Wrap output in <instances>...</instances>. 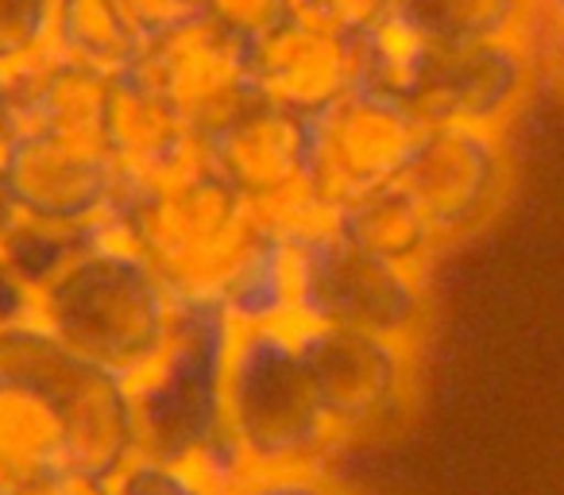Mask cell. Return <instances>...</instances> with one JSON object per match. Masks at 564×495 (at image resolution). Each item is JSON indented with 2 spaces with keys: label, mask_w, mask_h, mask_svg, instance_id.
<instances>
[{
  "label": "cell",
  "mask_w": 564,
  "mask_h": 495,
  "mask_svg": "<svg viewBox=\"0 0 564 495\" xmlns=\"http://www.w3.org/2000/svg\"><path fill=\"white\" fill-rule=\"evenodd\" d=\"M232 337L236 325L217 299L182 294L163 353L128 384L135 453L194 464L220 495L248 476L225 433V372Z\"/></svg>",
  "instance_id": "1"
},
{
  "label": "cell",
  "mask_w": 564,
  "mask_h": 495,
  "mask_svg": "<svg viewBox=\"0 0 564 495\" xmlns=\"http://www.w3.org/2000/svg\"><path fill=\"white\" fill-rule=\"evenodd\" d=\"M178 294L120 236L101 233L47 287L35 291V325L70 356L140 379L171 337Z\"/></svg>",
  "instance_id": "2"
},
{
  "label": "cell",
  "mask_w": 564,
  "mask_h": 495,
  "mask_svg": "<svg viewBox=\"0 0 564 495\" xmlns=\"http://www.w3.org/2000/svg\"><path fill=\"white\" fill-rule=\"evenodd\" d=\"M259 228L263 217L240 202L209 171V163L159 182L124 179L105 217V233L132 244L178 299H213L220 279L248 252Z\"/></svg>",
  "instance_id": "3"
},
{
  "label": "cell",
  "mask_w": 564,
  "mask_h": 495,
  "mask_svg": "<svg viewBox=\"0 0 564 495\" xmlns=\"http://www.w3.org/2000/svg\"><path fill=\"white\" fill-rule=\"evenodd\" d=\"M225 433L248 472L325 469L340 449L306 376L294 322L236 325L225 372Z\"/></svg>",
  "instance_id": "4"
},
{
  "label": "cell",
  "mask_w": 564,
  "mask_h": 495,
  "mask_svg": "<svg viewBox=\"0 0 564 495\" xmlns=\"http://www.w3.org/2000/svg\"><path fill=\"white\" fill-rule=\"evenodd\" d=\"M291 233L294 322L348 325L414 345L430 318L425 276L402 271L356 248L329 217Z\"/></svg>",
  "instance_id": "5"
},
{
  "label": "cell",
  "mask_w": 564,
  "mask_h": 495,
  "mask_svg": "<svg viewBox=\"0 0 564 495\" xmlns=\"http://www.w3.org/2000/svg\"><path fill=\"white\" fill-rule=\"evenodd\" d=\"M294 341L340 449L376 438L406 415L414 391V345L317 322H294Z\"/></svg>",
  "instance_id": "6"
},
{
  "label": "cell",
  "mask_w": 564,
  "mask_h": 495,
  "mask_svg": "<svg viewBox=\"0 0 564 495\" xmlns=\"http://www.w3.org/2000/svg\"><path fill=\"white\" fill-rule=\"evenodd\" d=\"M306 128L310 202L333 217L340 205L399 182L422 120L410 105L356 86L329 109L314 112Z\"/></svg>",
  "instance_id": "7"
},
{
  "label": "cell",
  "mask_w": 564,
  "mask_h": 495,
  "mask_svg": "<svg viewBox=\"0 0 564 495\" xmlns=\"http://www.w3.org/2000/svg\"><path fill=\"white\" fill-rule=\"evenodd\" d=\"M205 163L271 225L302 228L325 217L310 202V128L299 112L256 97L205 136Z\"/></svg>",
  "instance_id": "8"
},
{
  "label": "cell",
  "mask_w": 564,
  "mask_h": 495,
  "mask_svg": "<svg viewBox=\"0 0 564 495\" xmlns=\"http://www.w3.org/2000/svg\"><path fill=\"white\" fill-rule=\"evenodd\" d=\"M510 179L502 132L453 120H425L399 186L430 217L441 240H460L491 220Z\"/></svg>",
  "instance_id": "9"
},
{
  "label": "cell",
  "mask_w": 564,
  "mask_h": 495,
  "mask_svg": "<svg viewBox=\"0 0 564 495\" xmlns=\"http://www.w3.org/2000/svg\"><path fill=\"white\" fill-rule=\"evenodd\" d=\"M132 66L148 74L202 136L217 132L259 97L251 43L205 17L151 35Z\"/></svg>",
  "instance_id": "10"
},
{
  "label": "cell",
  "mask_w": 564,
  "mask_h": 495,
  "mask_svg": "<svg viewBox=\"0 0 564 495\" xmlns=\"http://www.w3.org/2000/svg\"><path fill=\"white\" fill-rule=\"evenodd\" d=\"M12 190L24 217L55 225H101L117 202L124 174L105 140L58 132H24L4 151Z\"/></svg>",
  "instance_id": "11"
},
{
  "label": "cell",
  "mask_w": 564,
  "mask_h": 495,
  "mask_svg": "<svg viewBox=\"0 0 564 495\" xmlns=\"http://www.w3.org/2000/svg\"><path fill=\"white\" fill-rule=\"evenodd\" d=\"M538 51L530 40H491L468 47H437L417 89V120L502 128L518 117L538 82Z\"/></svg>",
  "instance_id": "12"
},
{
  "label": "cell",
  "mask_w": 564,
  "mask_h": 495,
  "mask_svg": "<svg viewBox=\"0 0 564 495\" xmlns=\"http://www.w3.org/2000/svg\"><path fill=\"white\" fill-rule=\"evenodd\" d=\"M70 469V433L55 391L28 353V325L0 333V495Z\"/></svg>",
  "instance_id": "13"
},
{
  "label": "cell",
  "mask_w": 564,
  "mask_h": 495,
  "mask_svg": "<svg viewBox=\"0 0 564 495\" xmlns=\"http://www.w3.org/2000/svg\"><path fill=\"white\" fill-rule=\"evenodd\" d=\"M251 78L259 101L310 120L314 112L340 101L348 89H356L352 32L291 12L271 32L251 40Z\"/></svg>",
  "instance_id": "14"
},
{
  "label": "cell",
  "mask_w": 564,
  "mask_h": 495,
  "mask_svg": "<svg viewBox=\"0 0 564 495\" xmlns=\"http://www.w3.org/2000/svg\"><path fill=\"white\" fill-rule=\"evenodd\" d=\"M105 143L120 174L132 182H159L205 163V136L174 109V101L135 66L112 78Z\"/></svg>",
  "instance_id": "15"
},
{
  "label": "cell",
  "mask_w": 564,
  "mask_h": 495,
  "mask_svg": "<svg viewBox=\"0 0 564 495\" xmlns=\"http://www.w3.org/2000/svg\"><path fill=\"white\" fill-rule=\"evenodd\" d=\"M12 71H17L24 128L78 136V140H105V112H109L117 74L74 63L51 47Z\"/></svg>",
  "instance_id": "16"
},
{
  "label": "cell",
  "mask_w": 564,
  "mask_h": 495,
  "mask_svg": "<svg viewBox=\"0 0 564 495\" xmlns=\"http://www.w3.org/2000/svg\"><path fill=\"white\" fill-rule=\"evenodd\" d=\"M329 220L340 236H348V240L356 244V248H364V252H371L376 260L394 263V268H402V271H414V276H425L430 263L437 260V252L445 248L441 233L430 225V217L410 202V194L399 182L340 205Z\"/></svg>",
  "instance_id": "17"
},
{
  "label": "cell",
  "mask_w": 564,
  "mask_h": 495,
  "mask_svg": "<svg viewBox=\"0 0 564 495\" xmlns=\"http://www.w3.org/2000/svg\"><path fill=\"white\" fill-rule=\"evenodd\" d=\"M232 325H274L294 322V256L291 233L263 220L259 236L236 268L213 291Z\"/></svg>",
  "instance_id": "18"
},
{
  "label": "cell",
  "mask_w": 564,
  "mask_h": 495,
  "mask_svg": "<svg viewBox=\"0 0 564 495\" xmlns=\"http://www.w3.org/2000/svg\"><path fill=\"white\" fill-rule=\"evenodd\" d=\"M387 9L433 47H468L491 40H530L538 0H391Z\"/></svg>",
  "instance_id": "19"
},
{
  "label": "cell",
  "mask_w": 564,
  "mask_h": 495,
  "mask_svg": "<svg viewBox=\"0 0 564 495\" xmlns=\"http://www.w3.org/2000/svg\"><path fill=\"white\" fill-rule=\"evenodd\" d=\"M352 51H356V86L371 89L379 97H391V101L414 105L437 47L417 28H410L406 20L387 9L371 24L356 28Z\"/></svg>",
  "instance_id": "20"
},
{
  "label": "cell",
  "mask_w": 564,
  "mask_h": 495,
  "mask_svg": "<svg viewBox=\"0 0 564 495\" xmlns=\"http://www.w3.org/2000/svg\"><path fill=\"white\" fill-rule=\"evenodd\" d=\"M143 43L148 40L124 0H55L51 51L74 63L120 74L140 58Z\"/></svg>",
  "instance_id": "21"
},
{
  "label": "cell",
  "mask_w": 564,
  "mask_h": 495,
  "mask_svg": "<svg viewBox=\"0 0 564 495\" xmlns=\"http://www.w3.org/2000/svg\"><path fill=\"white\" fill-rule=\"evenodd\" d=\"M101 233H105L101 225H55V220L20 217V225L0 244V256L12 263V271H17L32 291H40V287H47L74 256L86 252Z\"/></svg>",
  "instance_id": "22"
},
{
  "label": "cell",
  "mask_w": 564,
  "mask_h": 495,
  "mask_svg": "<svg viewBox=\"0 0 564 495\" xmlns=\"http://www.w3.org/2000/svg\"><path fill=\"white\" fill-rule=\"evenodd\" d=\"M55 0H0V66H24L51 47Z\"/></svg>",
  "instance_id": "23"
},
{
  "label": "cell",
  "mask_w": 564,
  "mask_h": 495,
  "mask_svg": "<svg viewBox=\"0 0 564 495\" xmlns=\"http://www.w3.org/2000/svg\"><path fill=\"white\" fill-rule=\"evenodd\" d=\"M109 495H220L194 464L159 461L135 453L117 476L109 480Z\"/></svg>",
  "instance_id": "24"
},
{
  "label": "cell",
  "mask_w": 564,
  "mask_h": 495,
  "mask_svg": "<svg viewBox=\"0 0 564 495\" xmlns=\"http://www.w3.org/2000/svg\"><path fill=\"white\" fill-rule=\"evenodd\" d=\"M197 17L251 43L271 32L282 17H291V0H197Z\"/></svg>",
  "instance_id": "25"
},
{
  "label": "cell",
  "mask_w": 564,
  "mask_h": 495,
  "mask_svg": "<svg viewBox=\"0 0 564 495\" xmlns=\"http://www.w3.org/2000/svg\"><path fill=\"white\" fill-rule=\"evenodd\" d=\"M228 495H345L325 469H286V472H248Z\"/></svg>",
  "instance_id": "26"
},
{
  "label": "cell",
  "mask_w": 564,
  "mask_h": 495,
  "mask_svg": "<svg viewBox=\"0 0 564 495\" xmlns=\"http://www.w3.org/2000/svg\"><path fill=\"white\" fill-rule=\"evenodd\" d=\"M391 0H291L294 17L317 20V24L340 28V32H356V28L371 24L379 12H387Z\"/></svg>",
  "instance_id": "27"
},
{
  "label": "cell",
  "mask_w": 564,
  "mask_h": 495,
  "mask_svg": "<svg viewBox=\"0 0 564 495\" xmlns=\"http://www.w3.org/2000/svg\"><path fill=\"white\" fill-rule=\"evenodd\" d=\"M124 4L132 12L135 28L143 32V40L171 32V28L197 17V0H124Z\"/></svg>",
  "instance_id": "28"
},
{
  "label": "cell",
  "mask_w": 564,
  "mask_h": 495,
  "mask_svg": "<svg viewBox=\"0 0 564 495\" xmlns=\"http://www.w3.org/2000/svg\"><path fill=\"white\" fill-rule=\"evenodd\" d=\"M32 322H35V291L0 256V333L20 330V325H32Z\"/></svg>",
  "instance_id": "29"
},
{
  "label": "cell",
  "mask_w": 564,
  "mask_h": 495,
  "mask_svg": "<svg viewBox=\"0 0 564 495\" xmlns=\"http://www.w3.org/2000/svg\"><path fill=\"white\" fill-rule=\"evenodd\" d=\"M12 495H109V480L101 476H89V472L78 469H63L55 476H43L35 484L20 487Z\"/></svg>",
  "instance_id": "30"
},
{
  "label": "cell",
  "mask_w": 564,
  "mask_h": 495,
  "mask_svg": "<svg viewBox=\"0 0 564 495\" xmlns=\"http://www.w3.org/2000/svg\"><path fill=\"white\" fill-rule=\"evenodd\" d=\"M533 51H538V71H545L564 94V20H549L538 24L530 35Z\"/></svg>",
  "instance_id": "31"
},
{
  "label": "cell",
  "mask_w": 564,
  "mask_h": 495,
  "mask_svg": "<svg viewBox=\"0 0 564 495\" xmlns=\"http://www.w3.org/2000/svg\"><path fill=\"white\" fill-rule=\"evenodd\" d=\"M24 132V117H20V89L17 71L0 66V155L12 148V140Z\"/></svg>",
  "instance_id": "32"
},
{
  "label": "cell",
  "mask_w": 564,
  "mask_h": 495,
  "mask_svg": "<svg viewBox=\"0 0 564 495\" xmlns=\"http://www.w3.org/2000/svg\"><path fill=\"white\" fill-rule=\"evenodd\" d=\"M20 202H17V190H12V179H9V166H4V155H0V244L12 228L20 225Z\"/></svg>",
  "instance_id": "33"
},
{
  "label": "cell",
  "mask_w": 564,
  "mask_h": 495,
  "mask_svg": "<svg viewBox=\"0 0 564 495\" xmlns=\"http://www.w3.org/2000/svg\"><path fill=\"white\" fill-rule=\"evenodd\" d=\"M564 20V0H538V24Z\"/></svg>",
  "instance_id": "34"
}]
</instances>
